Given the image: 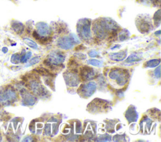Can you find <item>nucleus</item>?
Returning <instances> with one entry per match:
<instances>
[{
	"mask_svg": "<svg viewBox=\"0 0 161 142\" xmlns=\"http://www.w3.org/2000/svg\"><path fill=\"white\" fill-rule=\"evenodd\" d=\"M35 71L38 73L40 75H41L44 77H53V75H52V73L46 68H36Z\"/></svg>",
	"mask_w": 161,
	"mask_h": 142,
	"instance_id": "nucleus-22",
	"label": "nucleus"
},
{
	"mask_svg": "<svg viewBox=\"0 0 161 142\" xmlns=\"http://www.w3.org/2000/svg\"><path fill=\"white\" fill-rule=\"evenodd\" d=\"M80 78L83 81L88 82L93 78L95 77V73L94 71L93 68L84 66L80 69Z\"/></svg>",
	"mask_w": 161,
	"mask_h": 142,
	"instance_id": "nucleus-10",
	"label": "nucleus"
},
{
	"mask_svg": "<svg viewBox=\"0 0 161 142\" xmlns=\"http://www.w3.org/2000/svg\"><path fill=\"white\" fill-rule=\"evenodd\" d=\"M153 21L154 24L157 27L160 24L161 21V16H160V10H159L153 16Z\"/></svg>",
	"mask_w": 161,
	"mask_h": 142,
	"instance_id": "nucleus-26",
	"label": "nucleus"
},
{
	"mask_svg": "<svg viewBox=\"0 0 161 142\" xmlns=\"http://www.w3.org/2000/svg\"><path fill=\"white\" fill-rule=\"evenodd\" d=\"M33 141V138L30 136L26 137L23 140V141Z\"/></svg>",
	"mask_w": 161,
	"mask_h": 142,
	"instance_id": "nucleus-34",
	"label": "nucleus"
},
{
	"mask_svg": "<svg viewBox=\"0 0 161 142\" xmlns=\"http://www.w3.org/2000/svg\"><path fill=\"white\" fill-rule=\"evenodd\" d=\"M160 63V59H150L145 63V67L146 68H155L158 66Z\"/></svg>",
	"mask_w": 161,
	"mask_h": 142,
	"instance_id": "nucleus-20",
	"label": "nucleus"
},
{
	"mask_svg": "<svg viewBox=\"0 0 161 142\" xmlns=\"http://www.w3.org/2000/svg\"><path fill=\"white\" fill-rule=\"evenodd\" d=\"M160 31H158L157 32H156V35H160Z\"/></svg>",
	"mask_w": 161,
	"mask_h": 142,
	"instance_id": "nucleus-38",
	"label": "nucleus"
},
{
	"mask_svg": "<svg viewBox=\"0 0 161 142\" xmlns=\"http://www.w3.org/2000/svg\"><path fill=\"white\" fill-rule=\"evenodd\" d=\"M8 49L6 48V47H4V48H3V49H2V51L4 53H6L8 52Z\"/></svg>",
	"mask_w": 161,
	"mask_h": 142,
	"instance_id": "nucleus-36",
	"label": "nucleus"
},
{
	"mask_svg": "<svg viewBox=\"0 0 161 142\" xmlns=\"http://www.w3.org/2000/svg\"><path fill=\"white\" fill-rule=\"evenodd\" d=\"M2 136H1V135H0V141H2Z\"/></svg>",
	"mask_w": 161,
	"mask_h": 142,
	"instance_id": "nucleus-39",
	"label": "nucleus"
},
{
	"mask_svg": "<svg viewBox=\"0 0 161 142\" xmlns=\"http://www.w3.org/2000/svg\"><path fill=\"white\" fill-rule=\"evenodd\" d=\"M140 130L143 133H150L151 126H152V121L150 118L147 117H143L142 121L140 123Z\"/></svg>",
	"mask_w": 161,
	"mask_h": 142,
	"instance_id": "nucleus-15",
	"label": "nucleus"
},
{
	"mask_svg": "<svg viewBox=\"0 0 161 142\" xmlns=\"http://www.w3.org/2000/svg\"><path fill=\"white\" fill-rule=\"evenodd\" d=\"M42 127H43L42 123H40L38 122V123H36L35 120H33L30 125L29 128L30 131L32 133H36L37 135H40L42 132Z\"/></svg>",
	"mask_w": 161,
	"mask_h": 142,
	"instance_id": "nucleus-17",
	"label": "nucleus"
},
{
	"mask_svg": "<svg viewBox=\"0 0 161 142\" xmlns=\"http://www.w3.org/2000/svg\"><path fill=\"white\" fill-rule=\"evenodd\" d=\"M109 77L112 80H115L119 85H124L129 78V73L127 70L121 68H115L111 70Z\"/></svg>",
	"mask_w": 161,
	"mask_h": 142,
	"instance_id": "nucleus-5",
	"label": "nucleus"
},
{
	"mask_svg": "<svg viewBox=\"0 0 161 142\" xmlns=\"http://www.w3.org/2000/svg\"><path fill=\"white\" fill-rule=\"evenodd\" d=\"M154 75H155V77L157 78L160 79V65L158 66L157 68H156V69L155 70V71H154Z\"/></svg>",
	"mask_w": 161,
	"mask_h": 142,
	"instance_id": "nucleus-31",
	"label": "nucleus"
},
{
	"mask_svg": "<svg viewBox=\"0 0 161 142\" xmlns=\"http://www.w3.org/2000/svg\"><path fill=\"white\" fill-rule=\"evenodd\" d=\"M125 118L130 123L132 122H135V121H137L138 114L135 106L133 105L130 106L125 113Z\"/></svg>",
	"mask_w": 161,
	"mask_h": 142,
	"instance_id": "nucleus-13",
	"label": "nucleus"
},
{
	"mask_svg": "<svg viewBox=\"0 0 161 142\" xmlns=\"http://www.w3.org/2000/svg\"><path fill=\"white\" fill-rule=\"evenodd\" d=\"M137 26L138 30L142 33L149 32L152 30V23L147 19H138L137 22Z\"/></svg>",
	"mask_w": 161,
	"mask_h": 142,
	"instance_id": "nucleus-14",
	"label": "nucleus"
},
{
	"mask_svg": "<svg viewBox=\"0 0 161 142\" xmlns=\"http://www.w3.org/2000/svg\"><path fill=\"white\" fill-rule=\"evenodd\" d=\"M18 99L16 91L12 87H6L0 90V105L3 106L14 103Z\"/></svg>",
	"mask_w": 161,
	"mask_h": 142,
	"instance_id": "nucleus-2",
	"label": "nucleus"
},
{
	"mask_svg": "<svg viewBox=\"0 0 161 142\" xmlns=\"http://www.w3.org/2000/svg\"><path fill=\"white\" fill-rule=\"evenodd\" d=\"M20 93L22 98V105L24 106H33L37 101V98L31 94L28 90L22 88L20 90Z\"/></svg>",
	"mask_w": 161,
	"mask_h": 142,
	"instance_id": "nucleus-8",
	"label": "nucleus"
},
{
	"mask_svg": "<svg viewBox=\"0 0 161 142\" xmlns=\"http://www.w3.org/2000/svg\"><path fill=\"white\" fill-rule=\"evenodd\" d=\"M74 43L70 36H64L59 39L57 45L60 48L63 50H69L74 46Z\"/></svg>",
	"mask_w": 161,
	"mask_h": 142,
	"instance_id": "nucleus-11",
	"label": "nucleus"
},
{
	"mask_svg": "<svg viewBox=\"0 0 161 142\" xmlns=\"http://www.w3.org/2000/svg\"><path fill=\"white\" fill-rule=\"evenodd\" d=\"M77 57H78V58L81 59H85L86 58V56L83 55V54H82V53L77 54Z\"/></svg>",
	"mask_w": 161,
	"mask_h": 142,
	"instance_id": "nucleus-35",
	"label": "nucleus"
},
{
	"mask_svg": "<svg viewBox=\"0 0 161 142\" xmlns=\"http://www.w3.org/2000/svg\"><path fill=\"white\" fill-rule=\"evenodd\" d=\"M97 139H98V140H96V141H111V137L108 134H105V135H101V136Z\"/></svg>",
	"mask_w": 161,
	"mask_h": 142,
	"instance_id": "nucleus-29",
	"label": "nucleus"
},
{
	"mask_svg": "<svg viewBox=\"0 0 161 142\" xmlns=\"http://www.w3.org/2000/svg\"><path fill=\"white\" fill-rule=\"evenodd\" d=\"M31 57H32V52L31 51H29L26 53H25V51H24L23 54L22 53L21 58H20V62L22 63H26L31 58Z\"/></svg>",
	"mask_w": 161,
	"mask_h": 142,
	"instance_id": "nucleus-25",
	"label": "nucleus"
},
{
	"mask_svg": "<svg viewBox=\"0 0 161 142\" xmlns=\"http://www.w3.org/2000/svg\"><path fill=\"white\" fill-rule=\"evenodd\" d=\"M20 58H21V56H20L18 53H15L11 56V62L13 64L17 65L20 62Z\"/></svg>",
	"mask_w": 161,
	"mask_h": 142,
	"instance_id": "nucleus-28",
	"label": "nucleus"
},
{
	"mask_svg": "<svg viewBox=\"0 0 161 142\" xmlns=\"http://www.w3.org/2000/svg\"><path fill=\"white\" fill-rule=\"evenodd\" d=\"M37 32L40 37L47 36L50 33V26L45 23L40 22L36 25Z\"/></svg>",
	"mask_w": 161,
	"mask_h": 142,
	"instance_id": "nucleus-12",
	"label": "nucleus"
},
{
	"mask_svg": "<svg viewBox=\"0 0 161 142\" xmlns=\"http://www.w3.org/2000/svg\"><path fill=\"white\" fill-rule=\"evenodd\" d=\"M29 88L36 95L40 97H47L49 95V92L37 80H31L29 83Z\"/></svg>",
	"mask_w": 161,
	"mask_h": 142,
	"instance_id": "nucleus-7",
	"label": "nucleus"
},
{
	"mask_svg": "<svg viewBox=\"0 0 161 142\" xmlns=\"http://www.w3.org/2000/svg\"><path fill=\"white\" fill-rule=\"evenodd\" d=\"M88 55L90 57H92V58H94V57H96L97 56L99 55V53L95 50H91V51L89 52Z\"/></svg>",
	"mask_w": 161,
	"mask_h": 142,
	"instance_id": "nucleus-33",
	"label": "nucleus"
},
{
	"mask_svg": "<svg viewBox=\"0 0 161 142\" xmlns=\"http://www.w3.org/2000/svg\"><path fill=\"white\" fill-rule=\"evenodd\" d=\"M40 57H35L34 58H33L32 59H31L30 60L29 64L26 65L25 66L26 67H29V66H32V65H34L40 62Z\"/></svg>",
	"mask_w": 161,
	"mask_h": 142,
	"instance_id": "nucleus-30",
	"label": "nucleus"
},
{
	"mask_svg": "<svg viewBox=\"0 0 161 142\" xmlns=\"http://www.w3.org/2000/svg\"><path fill=\"white\" fill-rule=\"evenodd\" d=\"M64 78L65 82L71 87L76 86L79 83V78L77 75V73L71 70V71H65L64 73Z\"/></svg>",
	"mask_w": 161,
	"mask_h": 142,
	"instance_id": "nucleus-9",
	"label": "nucleus"
},
{
	"mask_svg": "<svg viewBox=\"0 0 161 142\" xmlns=\"http://www.w3.org/2000/svg\"><path fill=\"white\" fill-rule=\"evenodd\" d=\"M96 90V85L95 82H90L80 85L77 93L82 98H89L92 96Z\"/></svg>",
	"mask_w": 161,
	"mask_h": 142,
	"instance_id": "nucleus-6",
	"label": "nucleus"
},
{
	"mask_svg": "<svg viewBox=\"0 0 161 142\" xmlns=\"http://www.w3.org/2000/svg\"><path fill=\"white\" fill-rule=\"evenodd\" d=\"M117 23L110 19H102L95 22L93 26L94 33L99 38H105L109 33L111 36H114L117 34Z\"/></svg>",
	"mask_w": 161,
	"mask_h": 142,
	"instance_id": "nucleus-1",
	"label": "nucleus"
},
{
	"mask_svg": "<svg viewBox=\"0 0 161 142\" xmlns=\"http://www.w3.org/2000/svg\"><path fill=\"white\" fill-rule=\"evenodd\" d=\"M142 61V57L139 56L138 54H132L130 55L128 58L125 61L126 63H134V62H138Z\"/></svg>",
	"mask_w": 161,
	"mask_h": 142,
	"instance_id": "nucleus-21",
	"label": "nucleus"
},
{
	"mask_svg": "<svg viewBox=\"0 0 161 142\" xmlns=\"http://www.w3.org/2000/svg\"><path fill=\"white\" fill-rule=\"evenodd\" d=\"M120 45L115 46H114V47H113V48H111V50H115V48H120Z\"/></svg>",
	"mask_w": 161,
	"mask_h": 142,
	"instance_id": "nucleus-37",
	"label": "nucleus"
},
{
	"mask_svg": "<svg viewBox=\"0 0 161 142\" xmlns=\"http://www.w3.org/2000/svg\"><path fill=\"white\" fill-rule=\"evenodd\" d=\"M23 42L25 43V44L26 45H28L29 47H30L31 48L34 49V50H37L38 48V45L37 44L33 42V40L29 39V38H23Z\"/></svg>",
	"mask_w": 161,
	"mask_h": 142,
	"instance_id": "nucleus-23",
	"label": "nucleus"
},
{
	"mask_svg": "<svg viewBox=\"0 0 161 142\" xmlns=\"http://www.w3.org/2000/svg\"><path fill=\"white\" fill-rule=\"evenodd\" d=\"M126 57H127L126 50H123L115 53H110L109 55V58L111 60L115 61V62H121V61H123L125 59H126Z\"/></svg>",
	"mask_w": 161,
	"mask_h": 142,
	"instance_id": "nucleus-16",
	"label": "nucleus"
},
{
	"mask_svg": "<svg viewBox=\"0 0 161 142\" xmlns=\"http://www.w3.org/2000/svg\"><path fill=\"white\" fill-rule=\"evenodd\" d=\"M64 60L65 56L63 55V53L59 51H53L50 53L47 58L44 62V64L52 68L53 67L62 65Z\"/></svg>",
	"mask_w": 161,
	"mask_h": 142,
	"instance_id": "nucleus-4",
	"label": "nucleus"
},
{
	"mask_svg": "<svg viewBox=\"0 0 161 142\" xmlns=\"http://www.w3.org/2000/svg\"><path fill=\"white\" fill-rule=\"evenodd\" d=\"M95 123H88L87 128L88 129L85 130L84 135L85 137L88 139H92L94 137V135L96 133V130L95 129L96 128V125H94Z\"/></svg>",
	"mask_w": 161,
	"mask_h": 142,
	"instance_id": "nucleus-18",
	"label": "nucleus"
},
{
	"mask_svg": "<svg viewBox=\"0 0 161 142\" xmlns=\"http://www.w3.org/2000/svg\"><path fill=\"white\" fill-rule=\"evenodd\" d=\"M11 28L18 35H22L24 31L25 26L21 22L18 21H13L11 23Z\"/></svg>",
	"mask_w": 161,
	"mask_h": 142,
	"instance_id": "nucleus-19",
	"label": "nucleus"
},
{
	"mask_svg": "<svg viewBox=\"0 0 161 142\" xmlns=\"http://www.w3.org/2000/svg\"><path fill=\"white\" fill-rule=\"evenodd\" d=\"M88 64L93 65L94 66H96V67H102L103 66V62H101V61L96 59H88V62H87Z\"/></svg>",
	"mask_w": 161,
	"mask_h": 142,
	"instance_id": "nucleus-24",
	"label": "nucleus"
},
{
	"mask_svg": "<svg viewBox=\"0 0 161 142\" xmlns=\"http://www.w3.org/2000/svg\"><path fill=\"white\" fill-rule=\"evenodd\" d=\"M77 31L79 37L84 40L91 38V21L87 18L79 20L77 25Z\"/></svg>",
	"mask_w": 161,
	"mask_h": 142,
	"instance_id": "nucleus-3",
	"label": "nucleus"
},
{
	"mask_svg": "<svg viewBox=\"0 0 161 142\" xmlns=\"http://www.w3.org/2000/svg\"><path fill=\"white\" fill-rule=\"evenodd\" d=\"M130 33L128 30H123L120 32V35H119V38L120 41H124V40L126 39L129 37Z\"/></svg>",
	"mask_w": 161,
	"mask_h": 142,
	"instance_id": "nucleus-27",
	"label": "nucleus"
},
{
	"mask_svg": "<svg viewBox=\"0 0 161 142\" xmlns=\"http://www.w3.org/2000/svg\"><path fill=\"white\" fill-rule=\"evenodd\" d=\"M70 37L72 38V39L73 40V42L74 43H80L79 39L77 38V36L76 35H74V34H71Z\"/></svg>",
	"mask_w": 161,
	"mask_h": 142,
	"instance_id": "nucleus-32",
	"label": "nucleus"
}]
</instances>
